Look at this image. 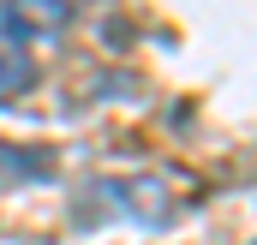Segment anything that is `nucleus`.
I'll return each instance as SVG.
<instances>
[{
  "label": "nucleus",
  "instance_id": "obj_1",
  "mask_svg": "<svg viewBox=\"0 0 257 245\" xmlns=\"http://www.w3.org/2000/svg\"><path fill=\"white\" fill-rule=\"evenodd\" d=\"M72 24H78V6H66V0H18V6H0V42H12L24 54L36 42H60Z\"/></svg>",
  "mask_w": 257,
  "mask_h": 245
},
{
  "label": "nucleus",
  "instance_id": "obj_2",
  "mask_svg": "<svg viewBox=\"0 0 257 245\" xmlns=\"http://www.w3.org/2000/svg\"><path fill=\"white\" fill-rule=\"evenodd\" d=\"M96 197L108 203V215H132V221H174L180 215V203L168 197V180H156V174L108 180V185H96Z\"/></svg>",
  "mask_w": 257,
  "mask_h": 245
},
{
  "label": "nucleus",
  "instance_id": "obj_3",
  "mask_svg": "<svg viewBox=\"0 0 257 245\" xmlns=\"http://www.w3.org/2000/svg\"><path fill=\"white\" fill-rule=\"evenodd\" d=\"M36 84H42V66H36V54H24V48L0 42V108H6V102H24Z\"/></svg>",
  "mask_w": 257,
  "mask_h": 245
}]
</instances>
